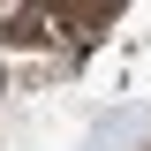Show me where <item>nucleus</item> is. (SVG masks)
Instances as JSON below:
<instances>
[{
    "label": "nucleus",
    "instance_id": "nucleus-1",
    "mask_svg": "<svg viewBox=\"0 0 151 151\" xmlns=\"http://www.w3.org/2000/svg\"><path fill=\"white\" fill-rule=\"evenodd\" d=\"M0 23H15V0H0Z\"/></svg>",
    "mask_w": 151,
    "mask_h": 151
}]
</instances>
